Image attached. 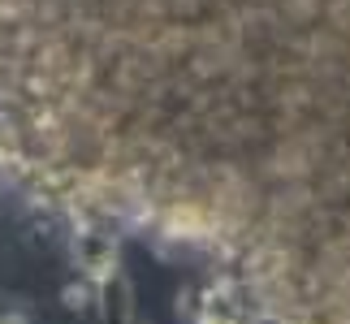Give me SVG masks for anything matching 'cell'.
<instances>
[{"instance_id": "1", "label": "cell", "mask_w": 350, "mask_h": 324, "mask_svg": "<svg viewBox=\"0 0 350 324\" xmlns=\"http://www.w3.org/2000/svg\"><path fill=\"white\" fill-rule=\"evenodd\" d=\"M0 324H31L18 307H9V303H0Z\"/></svg>"}]
</instances>
